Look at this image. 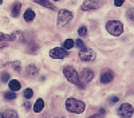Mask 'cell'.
<instances>
[{"mask_svg": "<svg viewBox=\"0 0 134 118\" xmlns=\"http://www.w3.org/2000/svg\"><path fill=\"white\" fill-rule=\"evenodd\" d=\"M126 16H127L129 20L134 21V8H129V9L126 11Z\"/></svg>", "mask_w": 134, "mask_h": 118, "instance_id": "obj_24", "label": "cell"}, {"mask_svg": "<svg viewBox=\"0 0 134 118\" xmlns=\"http://www.w3.org/2000/svg\"><path fill=\"white\" fill-rule=\"evenodd\" d=\"M24 107H26V109H30V107H31V103H30V102H26V103H24Z\"/></svg>", "mask_w": 134, "mask_h": 118, "instance_id": "obj_30", "label": "cell"}, {"mask_svg": "<svg viewBox=\"0 0 134 118\" xmlns=\"http://www.w3.org/2000/svg\"><path fill=\"white\" fill-rule=\"evenodd\" d=\"M9 66H12L16 71H20V69H21V66H20V63H19V62H12V63L9 64Z\"/></svg>", "mask_w": 134, "mask_h": 118, "instance_id": "obj_26", "label": "cell"}, {"mask_svg": "<svg viewBox=\"0 0 134 118\" xmlns=\"http://www.w3.org/2000/svg\"><path fill=\"white\" fill-rule=\"evenodd\" d=\"M43 107H44V101L42 98H39L36 102H35V106H34V111L35 113H40L43 110Z\"/></svg>", "mask_w": 134, "mask_h": 118, "instance_id": "obj_16", "label": "cell"}, {"mask_svg": "<svg viewBox=\"0 0 134 118\" xmlns=\"http://www.w3.org/2000/svg\"><path fill=\"white\" fill-rule=\"evenodd\" d=\"M95 77V72L91 70V69H83L82 72H81V81L83 83H87V82H91Z\"/></svg>", "mask_w": 134, "mask_h": 118, "instance_id": "obj_10", "label": "cell"}, {"mask_svg": "<svg viewBox=\"0 0 134 118\" xmlns=\"http://www.w3.org/2000/svg\"><path fill=\"white\" fill-rule=\"evenodd\" d=\"M0 118H5V115H4V114L2 113V114H0Z\"/></svg>", "mask_w": 134, "mask_h": 118, "instance_id": "obj_31", "label": "cell"}, {"mask_svg": "<svg viewBox=\"0 0 134 118\" xmlns=\"http://www.w3.org/2000/svg\"><path fill=\"white\" fill-rule=\"evenodd\" d=\"M134 113V109L130 103H122L118 109V115L119 118H130Z\"/></svg>", "mask_w": 134, "mask_h": 118, "instance_id": "obj_5", "label": "cell"}, {"mask_svg": "<svg viewBox=\"0 0 134 118\" xmlns=\"http://www.w3.org/2000/svg\"><path fill=\"white\" fill-rule=\"evenodd\" d=\"M79 58L83 62H91V60L95 59V52L91 48H87V47L81 48L79 50Z\"/></svg>", "mask_w": 134, "mask_h": 118, "instance_id": "obj_7", "label": "cell"}, {"mask_svg": "<svg viewBox=\"0 0 134 118\" xmlns=\"http://www.w3.org/2000/svg\"><path fill=\"white\" fill-rule=\"evenodd\" d=\"M74 44H75V42H74L72 39H66L64 43H63V48L69 51V50H71V48L74 47Z\"/></svg>", "mask_w": 134, "mask_h": 118, "instance_id": "obj_17", "label": "cell"}, {"mask_svg": "<svg viewBox=\"0 0 134 118\" xmlns=\"http://www.w3.org/2000/svg\"><path fill=\"white\" fill-rule=\"evenodd\" d=\"M78 35H79L81 38L87 36V27H86V26H81L79 30H78Z\"/></svg>", "mask_w": 134, "mask_h": 118, "instance_id": "obj_22", "label": "cell"}, {"mask_svg": "<svg viewBox=\"0 0 134 118\" xmlns=\"http://www.w3.org/2000/svg\"><path fill=\"white\" fill-rule=\"evenodd\" d=\"M66 109H67V111H70V113L81 114V113L85 111L86 105H85V102L76 99V98H69L66 101Z\"/></svg>", "mask_w": 134, "mask_h": 118, "instance_id": "obj_2", "label": "cell"}, {"mask_svg": "<svg viewBox=\"0 0 134 118\" xmlns=\"http://www.w3.org/2000/svg\"><path fill=\"white\" fill-rule=\"evenodd\" d=\"M4 98L8 99V101H14V99H16V93L15 91H5L4 93Z\"/></svg>", "mask_w": 134, "mask_h": 118, "instance_id": "obj_19", "label": "cell"}, {"mask_svg": "<svg viewBox=\"0 0 134 118\" xmlns=\"http://www.w3.org/2000/svg\"><path fill=\"white\" fill-rule=\"evenodd\" d=\"M4 115H5V118H19V114L15 111V110H12V109H9V110H5L4 113H3Z\"/></svg>", "mask_w": 134, "mask_h": 118, "instance_id": "obj_18", "label": "cell"}, {"mask_svg": "<svg viewBox=\"0 0 134 118\" xmlns=\"http://www.w3.org/2000/svg\"><path fill=\"white\" fill-rule=\"evenodd\" d=\"M106 30L110 35L113 36H119L124 32V24L119 20H109L106 23Z\"/></svg>", "mask_w": 134, "mask_h": 118, "instance_id": "obj_3", "label": "cell"}, {"mask_svg": "<svg viewBox=\"0 0 134 118\" xmlns=\"http://www.w3.org/2000/svg\"><path fill=\"white\" fill-rule=\"evenodd\" d=\"M102 4H103V2H100V0H85L81 8H82V11H91V9H98Z\"/></svg>", "mask_w": 134, "mask_h": 118, "instance_id": "obj_6", "label": "cell"}, {"mask_svg": "<svg viewBox=\"0 0 134 118\" xmlns=\"http://www.w3.org/2000/svg\"><path fill=\"white\" fill-rule=\"evenodd\" d=\"M9 79V74L8 72H3L2 74V82H8Z\"/></svg>", "mask_w": 134, "mask_h": 118, "instance_id": "obj_28", "label": "cell"}, {"mask_svg": "<svg viewBox=\"0 0 134 118\" xmlns=\"http://www.w3.org/2000/svg\"><path fill=\"white\" fill-rule=\"evenodd\" d=\"M39 74V70L38 67L35 66V64H30V66L27 67V75L28 77H35V75Z\"/></svg>", "mask_w": 134, "mask_h": 118, "instance_id": "obj_14", "label": "cell"}, {"mask_svg": "<svg viewBox=\"0 0 134 118\" xmlns=\"http://www.w3.org/2000/svg\"><path fill=\"white\" fill-rule=\"evenodd\" d=\"M23 95H24V98H26V99H31V98H32V95H34V91H32L31 89H26L24 93H23Z\"/></svg>", "mask_w": 134, "mask_h": 118, "instance_id": "obj_23", "label": "cell"}, {"mask_svg": "<svg viewBox=\"0 0 134 118\" xmlns=\"http://www.w3.org/2000/svg\"><path fill=\"white\" fill-rule=\"evenodd\" d=\"M72 12L69 9H60L59 14H58V20H57V24L58 27H63L66 24H69L70 21L72 20Z\"/></svg>", "mask_w": 134, "mask_h": 118, "instance_id": "obj_4", "label": "cell"}, {"mask_svg": "<svg viewBox=\"0 0 134 118\" xmlns=\"http://www.w3.org/2000/svg\"><path fill=\"white\" fill-rule=\"evenodd\" d=\"M8 86H9V90H11V91H19V90H20V87H21V85H20V82H19L18 79H12V81H9Z\"/></svg>", "mask_w": 134, "mask_h": 118, "instance_id": "obj_11", "label": "cell"}, {"mask_svg": "<svg viewBox=\"0 0 134 118\" xmlns=\"http://www.w3.org/2000/svg\"><path fill=\"white\" fill-rule=\"evenodd\" d=\"M28 52L30 54H36L38 52V44L36 43H28Z\"/></svg>", "mask_w": 134, "mask_h": 118, "instance_id": "obj_20", "label": "cell"}, {"mask_svg": "<svg viewBox=\"0 0 134 118\" xmlns=\"http://www.w3.org/2000/svg\"><path fill=\"white\" fill-rule=\"evenodd\" d=\"M34 19H35V12H34L32 9H30V8L26 9V12H24V20L30 23V21H32Z\"/></svg>", "mask_w": 134, "mask_h": 118, "instance_id": "obj_15", "label": "cell"}, {"mask_svg": "<svg viewBox=\"0 0 134 118\" xmlns=\"http://www.w3.org/2000/svg\"><path fill=\"white\" fill-rule=\"evenodd\" d=\"M36 4H39V5H43V7H46V8H48V9H55V5L50 2V0H34Z\"/></svg>", "mask_w": 134, "mask_h": 118, "instance_id": "obj_13", "label": "cell"}, {"mask_svg": "<svg viewBox=\"0 0 134 118\" xmlns=\"http://www.w3.org/2000/svg\"><path fill=\"white\" fill-rule=\"evenodd\" d=\"M69 55V51L64 50V48H60V47H55L50 51V57L52 59H63Z\"/></svg>", "mask_w": 134, "mask_h": 118, "instance_id": "obj_8", "label": "cell"}, {"mask_svg": "<svg viewBox=\"0 0 134 118\" xmlns=\"http://www.w3.org/2000/svg\"><path fill=\"white\" fill-rule=\"evenodd\" d=\"M118 99H119V98H118L117 95H113V97H110V98L107 99V102H109L110 105H114V103H117V102H118Z\"/></svg>", "mask_w": 134, "mask_h": 118, "instance_id": "obj_25", "label": "cell"}, {"mask_svg": "<svg viewBox=\"0 0 134 118\" xmlns=\"http://www.w3.org/2000/svg\"><path fill=\"white\" fill-rule=\"evenodd\" d=\"M113 2H114V5L115 7H121V5H124L125 0H113Z\"/></svg>", "mask_w": 134, "mask_h": 118, "instance_id": "obj_29", "label": "cell"}, {"mask_svg": "<svg viewBox=\"0 0 134 118\" xmlns=\"http://www.w3.org/2000/svg\"><path fill=\"white\" fill-rule=\"evenodd\" d=\"M113 79H114V71L110 69H103L102 72H100V83L107 85Z\"/></svg>", "mask_w": 134, "mask_h": 118, "instance_id": "obj_9", "label": "cell"}, {"mask_svg": "<svg viewBox=\"0 0 134 118\" xmlns=\"http://www.w3.org/2000/svg\"><path fill=\"white\" fill-rule=\"evenodd\" d=\"M54 2H59V0H54Z\"/></svg>", "mask_w": 134, "mask_h": 118, "instance_id": "obj_32", "label": "cell"}, {"mask_svg": "<svg viewBox=\"0 0 134 118\" xmlns=\"http://www.w3.org/2000/svg\"><path fill=\"white\" fill-rule=\"evenodd\" d=\"M105 115H106V110H105V109H100L98 113H95V114L90 115L88 118H103Z\"/></svg>", "mask_w": 134, "mask_h": 118, "instance_id": "obj_21", "label": "cell"}, {"mask_svg": "<svg viewBox=\"0 0 134 118\" xmlns=\"http://www.w3.org/2000/svg\"><path fill=\"white\" fill-rule=\"evenodd\" d=\"M75 44L78 46V47H79V48H85L86 46H85V43H83V40L82 39H78L76 42H75Z\"/></svg>", "mask_w": 134, "mask_h": 118, "instance_id": "obj_27", "label": "cell"}, {"mask_svg": "<svg viewBox=\"0 0 134 118\" xmlns=\"http://www.w3.org/2000/svg\"><path fill=\"white\" fill-rule=\"evenodd\" d=\"M20 9H21V4L19 2L14 3L12 4V9H11V15H12L14 18H18L19 14H20Z\"/></svg>", "mask_w": 134, "mask_h": 118, "instance_id": "obj_12", "label": "cell"}, {"mask_svg": "<svg viewBox=\"0 0 134 118\" xmlns=\"http://www.w3.org/2000/svg\"><path fill=\"white\" fill-rule=\"evenodd\" d=\"M63 74H64V77L67 78V81H69V82L76 85L78 87H81V89L85 87V83L81 81L79 74L76 72V70H75L72 66H64V67H63Z\"/></svg>", "mask_w": 134, "mask_h": 118, "instance_id": "obj_1", "label": "cell"}]
</instances>
